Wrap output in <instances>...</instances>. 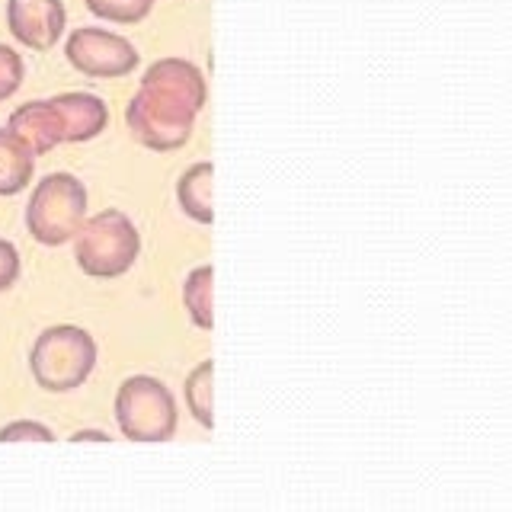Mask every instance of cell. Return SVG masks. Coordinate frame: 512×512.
Returning a JSON list of instances; mask_svg holds the SVG:
<instances>
[{"label": "cell", "mask_w": 512, "mask_h": 512, "mask_svg": "<svg viewBox=\"0 0 512 512\" xmlns=\"http://www.w3.org/2000/svg\"><path fill=\"white\" fill-rule=\"evenodd\" d=\"M10 132L20 138L32 154H48L64 144V125L52 100H32L20 106L7 122Z\"/></svg>", "instance_id": "obj_9"}, {"label": "cell", "mask_w": 512, "mask_h": 512, "mask_svg": "<svg viewBox=\"0 0 512 512\" xmlns=\"http://www.w3.org/2000/svg\"><path fill=\"white\" fill-rule=\"evenodd\" d=\"M116 423L132 442H167L176 436V397L160 378L132 375L116 391Z\"/></svg>", "instance_id": "obj_4"}, {"label": "cell", "mask_w": 512, "mask_h": 512, "mask_svg": "<svg viewBox=\"0 0 512 512\" xmlns=\"http://www.w3.org/2000/svg\"><path fill=\"white\" fill-rule=\"evenodd\" d=\"M96 368V340L74 324L48 327L36 336L29 352V372L48 394L77 391Z\"/></svg>", "instance_id": "obj_2"}, {"label": "cell", "mask_w": 512, "mask_h": 512, "mask_svg": "<svg viewBox=\"0 0 512 512\" xmlns=\"http://www.w3.org/2000/svg\"><path fill=\"white\" fill-rule=\"evenodd\" d=\"M141 253V234L135 221L119 208H103L84 218L74 234V260L90 279H119L135 266Z\"/></svg>", "instance_id": "obj_1"}, {"label": "cell", "mask_w": 512, "mask_h": 512, "mask_svg": "<svg viewBox=\"0 0 512 512\" xmlns=\"http://www.w3.org/2000/svg\"><path fill=\"white\" fill-rule=\"evenodd\" d=\"M212 282L215 269L212 266H196L183 282V304L189 311V320L199 330L215 327V298H212Z\"/></svg>", "instance_id": "obj_13"}, {"label": "cell", "mask_w": 512, "mask_h": 512, "mask_svg": "<svg viewBox=\"0 0 512 512\" xmlns=\"http://www.w3.org/2000/svg\"><path fill=\"white\" fill-rule=\"evenodd\" d=\"M64 26H68V10L61 0H7L10 36L32 52L55 48L64 36Z\"/></svg>", "instance_id": "obj_7"}, {"label": "cell", "mask_w": 512, "mask_h": 512, "mask_svg": "<svg viewBox=\"0 0 512 512\" xmlns=\"http://www.w3.org/2000/svg\"><path fill=\"white\" fill-rule=\"evenodd\" d=\"M87 218V186L74 173H48L36 183L26 205V228L42 247L74 240Z\"/></svg>", "instance_id": "obj_3"}, {"label": "cell", "mask_w": 512, "mask_h": 512, "mask_svg": "<svg viewBox=\"0 0 512 512\" xmlns=\"http://www.w3.org/2000/svg\"><path fill=\"white\" fill-rule=\"evenodd\" d=\"M16 279H20V250L0 237V292L13 288Z\"/></svg>", "instance_id": "obj_18"}, {"label": "cell", "mask_w": 512, "mask_h": 512, "mask_svg": "<svg viewBox=\"0 0 512 512\" xmlns=\"http://www.w3.org/2000/svg\"><path fill=\"white\" fill-rule=\"evenodd\" d=\"M23 77H26V64L20 52H13L10 45H0V103L10 100L23 87Z\"/></svg>", "instance_id": "obj_16"}, {"label": "cell", "mask_w": 512, "mask_h": 512, "mask_svg": "<svg viewBox=\"0 0 512 512\" xmlns=\"http://www.w3.org/2000/svg\"><path fill=\"white\" fill-rule=\"evenodd\" d=\"M52 103L64 125V144H84L106 132L109 109L96 93H58Z\"/></svg>", "instance_id": "obj_10"}, {"label": "cell", "mask_w": 512, "mask_h": 512, "mask_svg": "<svg viewBox=\"0 0 512 512\" xmlns=\"http://www.w3.org/2000/svg\"><path fill=\"white\" fill-rule=\"evenodd\" d=\"M144 90H154L160 96H170V100L189 106L192 112H202L208 103V87L205 77L192 61L183 58H164L154 61L148 71L141 77Z\"/></svg>", "instance_id": "obj_8"}, {"label": "cell", "mask_w": 512, "mask_h": 512, "mask_svg": "<svg viewBox=\"0 0 512 512\" xmlns=\"http://www.w3.org/2000/svg\"><path fill=\"white\" fill-rule=\"evenodd\" d=\"M36 173V154L16 138L10 128H0V196H20Z\"/></svg>", "instance_id": "obj_12"}, {"label": "cell", "mask_w": 512, "mask_h": 512, "mask_svg": "<svg viewBox=\"0 0 512 512\" xmlns=\"http://www.w3.org/2000/svg\"><path fill=\"white\" fill-rule=\"evenodd\" d=\"M212 176H215V167L208 164V160H199V164H192L180 176V183H176V202H180L186 218H192L196 224H212L215 221Z\"/></svg>", "instance_id": "obj_11"}, {"label": "cell", "mask_w": 512, "mask_h": 512, "mask_svg": "<svg viewBox=\"0 0 512 512\" xmlns=\"http://www.w3.org/2000/svg\"><path fill=\"white\" fill-rule=\"evenodd\" d=\"M212 381H215V362L205 359V362H199L196 368H192V372L186 375V384H183L186 410L192 413V420H196L199 426H205V429L215 426Z\"/></svg>", "instance_id": "obj_14"}, {"label": "cell", "mask_w": 512, "mask_h": 512, "mask_svg": "<svg viewBox=\"0 0 512 512\" xmlns=\"http://www.w3.org/2000/svg\"><path fill=\"white\" fill-rule=\"evenodd\" d=\"M64 55H68L74 71L87 77H100V80L128 77L141 61L138 48L125 36L109 29H96V26L74 29L68 42H64Z\"/></svg>", "instance_id": "obj_6"}, {"label": "cell", "mask_w": 512, "mask_h": 512, "mask_svg": "<svg viewBox=\"0 0 512 512\" xmlns=\"http://www.w3.org/2000/svg\"><path fill=\"white\" fill-rule=\"evenodd\" d=\"M196 116L189 106L170 100V96H160L154 90L138 87V93L128 100L125 106V125L132 138L148 151H180L183 144L192 138V128H196Z\"/></svg>", "instance_id": "obj_5"}, {"label": "cell", "mask_w": 512, "mask_h": 512, "mask_svg": "<svg viewBox=\"0 0 512 512\" xmlns=\"http://www.w3.org/2000/svg\"><path fill=\"white\" fill-rule=\"evenodd\" d=\"M0 442H55V432L36 420H13L0 426Z\"/></svg>", "instance_id": "obj_17"}, {"label": "cell", "mask_w": 512, "mask_h": 512, "mask_svg": "<svg viewBox=\"0 0 512 512\" xmlns=\"http://www.w3.org/2000/svg\"><path fill=\"white\" fill-rule=\"evenodd\" d=\"M84 4L93 16H100V20H106V23L132 26V23H141L144 16L151 13L154 0H84Z\"/></svg>", "instance_id": "obj_15"}, {"label": "cell", "mask_w": 512, "mask_h": 512, "mask_svg": "<svg viewBox=\"0 0 512 512\" xmlns=\"http://www.w3.org/2000/svg\"><path fill=\"white\" fill-rule=\"evenodd\" d=\"M71 442H109V432L103 429H77Z\"/></svg>", "instance_id": "obj_19"}]
</instances>
